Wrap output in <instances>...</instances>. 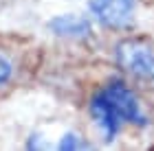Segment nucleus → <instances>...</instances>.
<instances>
[{
    "mask_svg": "<svg viewBox=\"0 0 154 151\" xmlns=\"http://www.w3.org/2000/svg\"><path fill=\"white\" fill-rule=\"evenodd\" d=\"M90 114L101 127V132L106 134V138H115L125 123H130V125L148 123L141 101L121 81H112L95 94L90 101Z\"/></svg>",
    "mask_w": 154,
    "mask_h": 151,
    "instance_id": "nucleus-1",
    "label": "nucleus"
},
{
    "mask_svg": "<svg viewBox=\"0 0 154 151\" xmlns=\"http://www.w3.org/2000/svg\"><path fill=\"white\" fill-rule=\"evenodd\" d=\"M117 64L130 77L145 83H154V46L143 39H125L119 44Z\"/></svg>",
    "mask_w": 154,
    "mask_h": 151,
    "instance_id": "nucleus-2",
    "label": "nucleus"
},
{
    "mask_svg": "<svg viewBox=\"0 0 154 151\" xmlns=\"http://www.w3.org/2000/svg\"><path fill=\"white\" fill-rule=\"evenodd\" d=\"M95 18L110 29H123L130 24L134 13V0H93Z\"/></svg>",
    "mask_w": 154,
    "mask_h": 151,
    "instance_id": "nucleus-3",
    "label": "nucleus"
},
{
    "mask_svg": "<svg viewBox=\"0 0 154 151\" xmlns=\"http://www.w3.org/2000/svg\"><path fill=\"white\" fill-rule=\"evenodd\" d=\"M57 31L62 33H79V31H88V24L84 20H75V18H62L55 22Z\"/></svg>",
    "mask_w": 154,
    "mask_h": 151,
    "instance_id": "nucleus-4",
    "label": "nucleus"
},
{
    "mask_svg": "<svg viewBox=\"0 0 154 151\" xmlns=\"http://www.w3.org/2000/svg\"><path fill=\"white\" fill-rule=\"evenodd\" d=\"M9 77H11V66L5 59H0V83H5Z\"/></svg>",
    "mask_w": 154,
    "mask_h": 151,
    "instance_id": "nucleus-5",
    "label": "nucleus"
},
{
    "mask_svg": "<svg viewBox=\"0 0 154 151\" xmlns=\"http://www.w3.org/2000/svg\"><path fill=\"white\" fill-rule=\"evenodd\" d=\"M62 149H68V147H73V149H77V147H86L82 140H75V136H66V140L60 145Z\"/></svg>",
    "mask_w": 154,
    "mask_h": 151,
    "instance_id": "nucleus-6",
    "label": "nucleus"
}]
</instances>
